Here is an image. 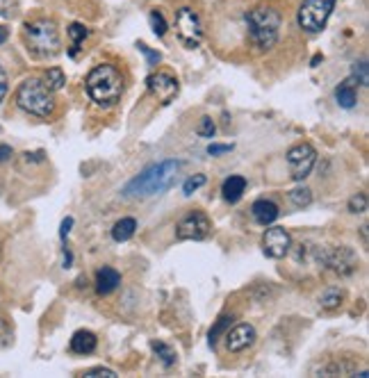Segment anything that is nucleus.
<instances>
[{
  "label": "nucleus",
  "instance_id": "nucleus-1",
  "mask_svg": "<svg viewBox=\"0 0 369 378\" xmlns=\"http://www.w3.org/2000/svg\"><path fill=\"white\" fill-rule=\"evenodd\" d=\"M182 164L178 160H162L158 164L146 167L140 176H135L128 185L123 187V196L128 198H149V196H160V194L169 191L176 185V176Z\"/></svg>",
  "mask_w": 369,
  "mask_h": 378
},
{
  "label": "nucleus",
  "instance_id": "nucleus-2",
  "mask_svg": "<svg viewBox=\"0 0 369 378\" xmlns=\"http://www.w3.org/2000/svg\"><path fill=\"white\" fill-rule=\"evenodd\" d=\"M87 94L100 107H112L121 100L123 94V78L121 71L112 64H98L87 76Z\"/></svg>",
  "mask_w": 369,
  "mask_h": 378
},
{
  "label": "nucleus",
  "instance_id": "nucleus-3",
  "mask_svg": "<svg viewBox=\"0 0 369 378\" xmlns=\"http://www.w3.org/2000/svg\"><path fill=\"white\" fill-rule=\"evenodd\" d=\"M246 25L251 41L257 50H269L279 41V30H281V14L274 7H253L246 14Z\"/></svg>",
  "mask_w": 369,
  "mask_h": 378
},
{
  "label": "nucleus",
  "instance_id": "nucleus-4",
  "mask_svg": "<svg viewBox=\"0 0 369 378\" xmlns=\"http://www.w3.org/2000/svg\"><path fill=\"white\" fill-rule=\"evenodd\" d=\"M23 36H25L27 50L39 60L55 58L62 48L60 30L51 18H36V21L27 23L25 30H23Z\"/></svg>",
  "mask_w": 369,
  "mask_h": 378
},
{
  "label": "nucleus",
  "instance_id": "nucleus-5",
  "mask_svg": "<svg viewBox=\"0 0 369 378\" xmlns=\"http://www.w3.org/2000/svg\"><path fill=\"white\" fill-rule=\"evenodd\" d=\"M16 103L27 114L46 119L55 112V96L53 91L46 87V82L36 78H27L16 91Z\"/></svg>",
  "mask_w": 369,
  "mask_h": 378
},
{
  "label": "nucleus",
  "instance_id": "nucleus-6",
  "mask_svg": "<svg viewBox=\"0 0 369 378\" xmlns=\"http://www.w3.org/2000/svg\"><path fill=\"white\" fill-rule=\"evenodd\" d=\"M335 0H303L299 7V25L306 32H321L328 23Z\"/></svg>",
  "mask_w": 369,
  "mask_h": 378
},
{
  "label": "nucleus",
  "instance_id": "nucleus-7",
  "mask_svg": "<svg viewBox=\"0 0 369 378\" xmlns=\"http://www.w3.org/2000/svg\"><path fill=\"white\" fill-rule=\"evenodd\" d=\"M212 233V221L208 219L206 212L189 210L176 226V237L182 242H203Z\"/></svg>",
  "mask_w": 369,
  "mask_h": 378
},
{
  "label": "nucleus",
  "instance_id": "nucleus-8",
  "mask_svg": "<svg viewBox=\"0 0 369 378\" xmlns=\"http://www.w3.org/2000/svg\"><path fill=\"white\" fill-rule=\"evenodd\" d=\"M176 34L184 48H196L203 39V27L199 14L189 7H182L176 12Z\"/></svg>",
  "mask_w": 369,
  "mask_h": 378
},
{
  "label": "nucleus",
  "instance_id": "nucleus-9",
  "mask_svg": "<svg viewBox=\"0 0 369 378\" xmlns=\"http://www.w3.org/2000/svg\"><path fill=\"white\" fill-rule=\"evenodd\" d=\"M315 162H317V151L312 149L310 144H297L288 151V164H290L292 178L297 182H303L310 176Z\"/></svg>",
  "mask_w": 369,
  "mask_h": 378
},
{
  "label": "nucleus",
  "instance_id": "nucleus-10",
  "mask_svg": "<svg viewBox=\"0 0 369 378\" xmlns=\"http://www.w3.org/2000/svg\"><path fill=\"white\" fill-rule=\"evenodd\" d=\"M292 248V237L285 228H269L262 235V251L271 260H281L290 253Z\"/></svg>",
  "mask_w": 369,
  "mask_h": 378
},
{
  "label": "nucleus",
  "instance_id": "nucleus-11",
  "mask_svg": "<svg viewBox=\"0 0 369 378\" xmlns=\"http://www.w3.org/2000/svg\"><path fill=\"white\" fill-rule=\"evenodd\" d=\"M146 85H149V91L158 98L160 105H169L173 98L178 96V80L169 76V73H153L146 80Z\"/></svg>",
  "mask_w": 369,
  "mask_h": 378
},
{
  "label": "nucleus",
  "instance_id": "nucleus-12",
  "mask_svg": "<svg viewBox=\"0 0 369 378\" xmlns=\"http://www.w3.org/2000/svg\"><path fill=\"white\" fill-rule=\"evenodd\" d=\"M324 262L340 276H351L358 269V257L349 246L330 248V251L324 255Z\"/></svg>",
  "mask_w": 369,
  "mask_h": 378
},
{
  "label": "nucleus",
  "instance_id": "nucleus-13",
  "mask_svg": "<svg viewBox=\"0 0 369 378\" xmlns=\"http://www.w3.org/2000/svg\"><path fill=\"white\" fill-rule=\"evenodd\" d=\"M253 342H255V328L251 324H239L226 335V346L228 351L233 353L244 351V349H248Z\"/></svg>",
  "mask_w": 369,
  "mask_h": 378
},
{
  "label": "nucleus",
  "instance_id": "nucleus-14",
  "mask_svg": "<svg viewBox=\"0 0 369 378\" xmlns=\"http://www.w3.org/2000/svg\"><path fill=\"white\" fill-rule=\"evenodd\" d=\"M251 215H253V219H255V224H260V226H269V224H274L276 219H279L281 210H279V205H276L274 201L260 198V201H255V203H253Z\"/></svg>",
  "mask_w": 369,
  "mask_h": 378
},
{
  "label": "nucleus",
  "instance_id": "nucleus-15",
  "mask_svg": "<svg viewBox=\"0 0 369 378\" xmlns=\"http://www.w3.org/2000/svg\"><path fill=\"white\" fill-rule=\"evenodd\" d=\"M119 285H121V274L112 266H103V269L96 271V292L100 297H107V294H112Z\"/></svg>",
  "mask_w": 369,
  "mask_h": 378
},
{
  "label": "nucleus",
  "instance_id": "nucleus-16",
  "mask_svg": "<svg viewBox=\"0 0 369 378\" xmlns=\"http://www.w3.org/2000/svg\"><path fill=\"white\" fill-rule=\"evenodd\" d=\"M96 344H98V339H96L94 333H91V330H78V333L71 337V351L78 353V356L94 353Z\"/></svg>",
  "mask_w": 369,
  "mask_h": 378
},
{
  "label": "nucleus",
  "instance_id": "nucleus-17",
  "mask_svg": "<svg viewBox=\"0 0 369 378\" xmlns=\"http://www.w3.org/2000/svg\"><path fill=\"white\" fill-rule=\"evenodd\" d=\"M244 189H246V178L242 176H230L224 180V185H221V194H224V198L228 203H237L242 198Z\"/></svg>",
  "mask_w": 369,
  "mask_h": 378
},
{
  "label": "nucleus",
  "instance_id": "nucleus-18",
  "mask_svg": "<svg viewBox=\"0 0 369 378\" xmlns=\"http://www.w3.org/2000/svg\"><path fill=\"white\" fill-rule=\"evenodd\" d=\"M335 100L340 103V107H344V109H351L356 105V80L354 78L344 80L342 85L335 89Z\"/></svg>",
  "mask_w": 369,
  "mask_h": 378
},
{
  "label": "nucleus",
  "instance_id": "nucleus-19",
  "mask_svg": "<svg viewBox=\"0 0 369 378\" xmlns=\"http://www.w3.org/2000/svg\"><path fill=\"white\" fill-rule=\"evenodd\" d=\"M137 230V221L133 217H123L121 221H116L112 228V239L114 242H128Z\"/></svg>",
  "mask_w": 369,
  "mask_h": 378
},
{
  "label": "nucleus",
  "instance_id": "nucleus-20",
  "mask_svg": "<svg viewBox=\"0 0 369 378\" xmlns=\"http://www.w3.org/2000/svg\"><path fill=\"white\" fill-rule=\"evenodd\" d=\"M342 301H344V292L340 288H328L321 292V297H319L321 308H326V310H337L342 306Z\"/></svg>",
  "mask_w": 369,
  "mask_h": 378
},
{
  "label": "nucleus",
  "instance_id": "nucleus-21",
  "mask_svg": "<svg viewBox=\"0 0 369 378\" xmlns=\"http://www.w3.org/2000/svg\"><path fill=\"white\" fill-rule=\"evenodd\" d=\"M151 349L155 353H158V358L162 360L164 367H173L176 365V351L169 346V344H164V342H151Z\"/></svg>",
  "mask_w": 369,
  "mask_h": 378
},
{
  "label": "nucleus",
  "instance_id": "nucleus-22",
  "mask_svg": "<svg viewBox=\"0 0 369 378\" xmlns=\"http://www.w3.org/2000/svg\"><path fill=\"white\" fill-rule=\"evenodd\" d=\"M87 27L85 25H80V23H73L71 27H69V36H71V55L76 58V53H78V48H80V43L87 39Z\"/></svg>",
  "mask_w": 369,
  "mask_h": 378
},
{
  "label": "nucleus",
  "instance_id": "nucleus-23",
  "mask_svg": "<svg viewBox=\"0 0 369 378\" xmlns=\"http://www.w3.org/2000/svg\"><path fill=\"white\" fill-rule=\"evenodd\" d=\"M233 321H235V317H233V315H224V317H219L217 324L210 328V335H208V337H210V346H215V344H217V339L226 333V328H230V324H233Z\"/></svg>",
  "mask_w": 369,
  "mask_h": 378
},
{
  "label": "nucleus",
  "instance_id": "nucleus-24",
  "mask_svg": "<svg viewBox=\"0 0 369 378\" xmlns=\"http://www.w3.org/2000/svg\"><path fill=\"white\" fill-rule=\"evenodd\" d=\"M64 85H67V78H64V71L60 67H53V69L46 71V87H48L51 91H58Z\"/></svg>",
  "mask_w": 369,
  "mask_h": 378
},
{
  "label": "nucleus",
  "instance_id": "nucleus-25",
  "mask_svg": "<svg viewBox=\"0 0 369 378\" xmlns=\"http://www.w3.org/2000/svg\"><path fill=\"white\" fill-rule=\"evenodd\" d=\"M290 201L297 208H308L310 203H312V191L308 187H297V189L290 191Z\"/></svg>",
  "mask_w": 369,
  "mask_h": 378
},
{
  "label": "nucleus",
  "instance_id": "nucleus-26",
  "mask_svg": "<svg viewBox=\"0 0 369 378\" xmlns=\"http://www.w3.org/2000/svg\"><path fill=\"white\" fill-rule=\"evenodd\" d=\"M149 21H151L153 32L158 36H164V32H167V21H164V16L158 12V9H153V12L149 14Z\"/></svg>",
  "mask_w": 369,
  "mask_h": 378
},
{
  "label": "nucleus",
  "instance_id": "nucleus-27",
  "mask_svg": "<svg viewBox=\"0 0 369 378\" xmlns=\"http://www.w3.org/2000/svg\"><path fill=\"white\" fill-rule=\"evenodd\" d=\"M206 176H203V173H196V176H192L187 182H184V185H182V191H184V196H192V194L194 191H196L199 187H203V185H206Z\"/></svg>",
  "mask_w": 369,
  "mask_h": 378
},
{
  "label": "nucleus",
  "instance_id": "nucleus-28",
  "mask_svg": "<svg viewBox=\"0 0 369 378\" xmlns=\"http://www.w3.org/2000/svg\"><path fill=\"white\" fill-rule=\"evenodd\" d=\"M196 133H199L201 137H208V140H212V137H215V133H217V128H215V123H212L210 116H203L201 123H199V128H196Z\"/></svg>",
  "mask_w": 369,
  "mask_h": 378
},
{
  "label": "nucleus",
  "instance_id": "nucleus-29",
  "mask_svg": "<svg viewBox=\"0 0 369 378\" xmlns=\"http://www.w3.org/2000/svg\"><path fill=\"white\" fill-rule=\"evenodd\" d=\"M367 210V196L365 194H356V196L349 201V212H354V215H361V212Z\"/></svg>",
  "mask_w": 369,
  "mask_h": 378
},
{
  "label": "nucleus",
  "instance_id": "nucleus-30",
  "mask_svg": "<svg viewBox=\"0 0 369 378\" xmlns=\"http://www.w3.org/2000/svg\"><path fill=\"white\" fill-rule=\"evenodd\" d=\"M354 80L358 82V85L367 87V62H361L354 67Z\"/></svg>",
  "mask_w": 369,
  "mask_h": 378
},
{
  "label": "nucleus",
  "instance_id": "nucleus-31",
  "mask_svg": "<svg viewBox=\"0 0 369 378\" xmlns=\"http://www.w3.org/2000/svg\"><path fill=\"white\" fill-rule=\"evenodd\" d=\"M137 48H140L144 55H146V60H149V67H155V64H158L162 58H160V53H155V50H151L149 46L146 43H137Z\"/></svg>",
  "mask_w": 369,
  "mask_h": 378
},
{
  "label": "nucleus",
  "instance_id": "nucleus-32",
  "mask_svg": "<svg viewBox=\"0 0 369 378\" xmlns=\"http://www.w3.org/2000/svg\"><path fill=\"white\" fill-rule=\"evenodd\" d=\"M233 151V146L230 144H210L208 146V155H212V158H217V155H224V153H230Z\"/></svg>",
  "mask_w": 369,
  "mask_h": 378
},
{
  "label": "nucleus",
  "instance_id": "nucleus-33",
  "mask_svg": "<svg viewBox=\"0 0 369 378\" xmlns=\"http://www.w3.org/2000/svg\"><path fill=\"white\" fill-rule=\"evenodd\" d=\"M87 378H96V376H107V378H114L116 374L112 370H107V367H94V370H89L85 372Z\"/></svg>",
  "mask_w": 369,
  "mask_h": 378
},
{
  "label": "nucleus",
  "instance_id": "nucleus-34",
  "mask_svg": "<svg viewBox=\"0 0 369 378\" xmlns=\"http://www.w3.org/2000/svg\"><path fill=\"white\" fill-rule=\"evenodd\" d=\"M5 94H7V76H5L3 67H0V103H3Z\"/></svg>",
  "mask_w": 369,
  "mask_h": 378
},
{
  "label": "nucleus",
  "instance_id": "nucleus-35",
  "mask_svg": "<svg viewBox=\"0 0 369 378\" xmlns=\"http://www.w3.org/2000/svg\"><path fill=\"white\" fill-rule=\"evenodd\" d=\"M71 226H73V219L71 217H67V219L62 221V230H60V237L62 239H67V235L71 233Z\"/></svg>",
  "mask_w": 369,
  "mask_h": 378
},
{
  "label": "nucleus",
  "instance_id": "nucleus-36",
  "mask_svg": "<svg viewBox=\"0 0 369 378\" xmlns=\"http://www.w3.org/2000/svg\"><path fill=\"white\" fill-rule=\"evenodd\" d=\"M12 158V149L9 146H0V162H7Z\"/></svg>",
  "mask_w": 369,
  "mask_h": 378
},
{
  "label": "nucleus",
  "instance_id": "nucleus-37",
  "mask_svg": "<svg viewBox=\"0 0 369 378\" xmlns=\"http://www.w3.org/2000/svg\"><path fill=\"white\" fill-rule=\"evenodd\" d=\"M71 262H73L71 251H64V266H71Z\"/></svg>",
  "mask_w": 369,
  "mask_h": 378
},
{
  "label": "nucleus",
  "instance_id": "nucleus-38",
  "mask_svg": "<svg viewBox=\"0 0 369 378\" xmlns=\"http://www.w3.org/2000/svg\"><path fill=\"white\" fill-rule=\"evenodd\" d=\"M7 34H9V32L5 30V27H0V43H5V41H7Z\"/></svg>",
  "mask_w": 369,
  "mask_h": 378
},
{
  "label": "nucleus",
  "instance_id": "nucleus-39",
  "mask_svg": "<svg viewBox=\"0 0 369 378\" xmlns=\"http://www.w3.org/2000/svg\"><path fill=\"white\" fill-rule=\"evenodd\" d=\"M319 62H321V55H315V60H312V67H317Z\"/></svg>",
  "mask_w": 369,
  "mask_h": 378
}]
</instances>
